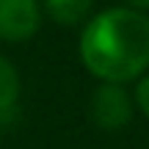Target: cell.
<instances>
[{"instance_id": "6da1fadb", "label": "cell", "mask_w": 149, "mask_h": 149, "mask_svg": "<svg viewBox=\"0 0 149 149\" xmlns=\"http://www.w3.org/2000/svg\"><path fill=\"white\" fill-rule=\"evenodd\" d=\"M80 58L102 83H127L149 66V17L135 8L97 14L80 36Z\"/></svg>"}, {"instance_id": "7a4b0ae2", "label": "cell", "mask_w": 149, "mask_h": 149, "mask_svg": "<svg viewBox=\"0 0 149 149\" xmlns=\"http://www.w3.org/2000/svg\"><path fill=\"white\" fill-rule=\"evenodd\" d=\"M91 119L100 130H122L133 119V100L119 83H102L91 94Z\"/></svg>"}, {"instance_id": "3957f363", "label": "cell", "mask_w": 149, "mask_h": 149, "mask_svg": "<svg viewBox=\"0 0 149 149\" xmlns=\"http://www.w3.org/2000/svg\"><path fill=\"white\" fill-rule=\"evenodd\" d=\"M39 3L36 0H0V39L25 42L39 31Z\"/></svg>"}, {"instance_id": "277c9868", "label": "cell", "mask_w": 149, "mask_h": 149, "mask_svg": "<svg viewBox=\"0 0 149 149\" xmlns=\"http://www.w3.org/2000/svg\"><path fill=\"white\" fill-rule=\"evenodd\" d=\"M17 100H19V74H17V66L8 58L0 55V122H8L17 113Z\"/></svg>"}, {"instance_id": "5b68a950", "label": "cell", "mask_w": 149, "mask_h": 149, "mask_svg": "<svg viewBox=\"0 0 149 149\" xmlns=\"http://www.w3.org/2000/svg\"><path fill=\"white\" fill-rule=\"evenodd\" d=\"M44 6L50 19H55L58 25H77L86 19L94 0H44Z\"/></svg>"}, {"instance_id": "8992f818", "label": "cell", "mask_w": 149, "mask_h": 149, "mask_svg": "<svg viewBox=\"0 0 149 149\" xmlns=\"http://www.w3.org/2000/svg\"><path fill=\"white\" fill-rule=\"evenodd\" d=\"M135 102H138V108L149 116V74L138 83V88H135Z\"/></svg>"}, {"instance_id": "52a82bcc", "label": "cell", "mask_w": 149, "mask_h": 149, "mask_svg": "<svg viewBox=\"0 0 149 149\" xmlns=\"http://www.w3.org/2000/svg\"><path fill=\"white\" fill-rule=\"evenodd\" d=\"M130 3H133L135 8H146L149 11V0H130Z\"/></svg>"}]
</instances>
